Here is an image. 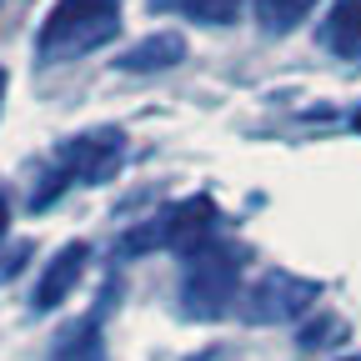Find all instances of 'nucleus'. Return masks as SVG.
I'll use <instances>...</instances> for the list:
<instances>
[{
	"label": "nucleus",
	"instance_id": "1",
	"mask_svg": "<svg viewBox=\"0 0 361 361\" xmlns=\"http://www.w3.org/2000/svg\"><path fill=\"white\" fill-rule=\"evenodd\" d=\"M121 35V0H56L35 30V61L61 66L101 51Z\"/></svg>",
	"mask_w": 361,
	"mask_h": 361
},
{
	"label": "nucleus",
	"instance_id": "2",
	"mask_svg": "<svg viewBox=\"0 0 361 361\" xmlns=\"http://www.w3.org/2000/svg\"><path fill=\"white\" fill-rule=\"evenodd\" d=\"M241 266L246 251L231 241H201L196 251H186V266H180V291L176 306L186 322H216L236 306V286H241Z\"/></svg>",
	"mask_w": 361,
	"mask_h": 361
},
{
	"label": "nucleus",
	"instance_id": "3",
	"mask_svg": "<svg viewBox=\"0 0 361 361\" xmlns=\"http://www.w3.org/2000/svg\"><path fill=\"white\" fill-rule=\"evenodd\" d=\"M211 231H216V201L211 196H186V201L161 206L146 221H135L116 241V256L135 261V256H151V251H196L201 241H211Z\"/></svg>",
	"mask_w": 361,
	"mask_h": 361
},
{
	"label": "nucleus",
	"instance_id": "4",
	"mask_svg": "<svg viewBox=\"0 0 361 361\" xmlns=\"http://www.w3.org/2000/svg\"><path fill=\"white\" fill-rule=\"evenodd\" d=\"M126 151H130V141L121 126H90V130L71 135V141H61L51 161L71 186H106V180L121 176Z\"/></svg>",
	"mask_w": 361,
	"mask_h": 361
},
{
	"label": "nucleus",
	"instance_id": "5",
	"mask_svg": "<svg viewBox=\"0 0 361 361\" xmlns=\"http://www.w3.org/2000/svg\"><path fill=\"white\" fill-rule=\"evenodd\" d=\"M322 296V281L311 276H296V271H266L256 286H246L241 296V316L251 326H281V322H296L306 316Z\"/></svg>",
	"mask_w": 361,
	"mask_h": 361
},
{
	"label": "nucleus",
	"instance_id": "6",
	"mask_svg": "<svg viewBox=\"0 0 361 361\" xmlns=\"http://www.w3.org/2000/svg\"><path fill=\"white\" fill-rule=\"evenodd\" d=\"M85 266H90V246L85 241H66L51 261L40 266V276L30 286V311H56L75 296L80 276H85Z\"/></svg>",
	"mask_w": 361,
	"mask_h": 361
},
{
	"label": "nucleus",
	"instance_id": "7",
	"mask_svg": "<svg viewBox=\"0 0 361 361\" xmlns=\"http://www.w3.org/2000/svg\"><path fill=\"white\" fill-rule=\"evenodd\" d=\"M186 61V35L180 30H151L146 40H135L130 51H121L116 71L126 75H161V71H176Z\"/></svg>",
	"mask_w": 361,
	"mask_h": 361
},
{
	"label": "nucleus",
	"instance_id": "8",
	"mask_svg": "<svg viewBox=\"0 0 361 361\" xmlns=\"http://www.w3.org/2000/svg\"><path fill=\"white\" fill-rule=\"evenodd\" d=\"M101 311H106V306H96L90 316H80V322H71V326H61L56 341H51V351H45V361H106Z\"/></svg>",
	"mask_w": 361,
	"mask_h": 361
},
{
	"label": "nucleus",
	"instance_id": "9",
	"mask_svg": "<svg viewBox=\"0 0 361 361\" xmlns=\"http://www.w3.org/2000/svg\"><path fill=\"white\" fill-rule=\"evenodd\" d=\"M316 40L336 61H361V0H336L326 20L316 25Z\"/></svg>",
	"mask_w": 361,
	"mask_h": 361
},
{
	"label": "nucleus",
	"instance_id": "10",
	"mask_svg": "<svg viewBox=\"0 0 361 361\" xmlns=\"http://www.w3.org/2000/svg\"><path fill=\"white\" fill-rule=\"evenodd\" d=\"M316 6H322V0H251L261 35H291Z\"/></svg>",
	"mask_w": 361,
	"mask_h": 361
},
{
	"label": "nucleus",
	"instance_id": "11",
	"mask_svg": "<svg viewBox=\"0 0 361 361\" xmlns=\"http://www.w3.org/2000/svg\"><path fill=\"white\" fill-rule=\"evenodd\" d=\"M316 326H322V331H301V346H306V351H311V346H326V341H341V336H346L341 316H322Z\"/></svg>",
	"mask_w": 361,
	"mask_h": 361
},
{
	"label": "nucleus",
	"instance_id": "12",
	"mask_svg": "<svg viewBox=\"0 0 361 361\" xmlns=\"http://www.w3.org/2000/svg\"><path fill=\"white\" fill-rule=\"evenodd\" d=\"M25 256H30V251H25V246H16V251H11L6 261H0V281H11V276H16V271L25 266Z\"/></svg>",
	"mask_w": 361,
	"mask_h": 361
},
{
	"label": "nucleus",
	"instance_id": "13",
	"mask_svg": "<svg viewBox=\"0 0 361 361\" xmlns=\"http://www.w3.org/2000/svg\"><path fill=\"white\" fill-rule=\"evenodd\" d=\"M6 231H11V191L0 186V241H6Z\"/></svg>",
	"mask_w": 361,
	"mask_h": 361
},
{
	"label": "nucleus",
	"instance_id": "14",
	"mask_svg": "<svg viewBox=\"0 0 361 361\" xmlns=\"http://www.w3.org/2000/svg\"><path fill=\"white\" fill-rule=\"evenodd\" d=\"M6 85H11V75H6V66H0V106H6Z\"/></svg>",
	"mask_w": 361,
	"mask_h": 361
},
{
	"label": "nucleus",
	"instance_id": "15",
	"mask_svg": "<svg viewBox=\"0 0 361 361\" xmlns=\"http://www.w3.org/2000/svg\"><path fill=\"white\" fill-rule=\"evenodd\" d=\"M351 130H361V101L351 106Z\"/></svg>",
	"mask_w": 361,
	"mask_h": 361
},
{
	"label": "nucleus",
	"instance_id": "16",
	"mask_svg": "<svg viewBox=\"0 0 361 361\" xmlns=\"http://www.w3.org/2000/svg\"><path fill=\"white\" fill-rule=\"evenodd\" d=\"M151 6H186V0H151Z\"/></svg>",
	"mask_w": 361,
	"mask_h": 361
},
{
	"label": "nucleus",
	"instance_id": "17",
	"mask_svg": "<svg viewBox=\"0 0 361 361\" xmlns=\"http://www.w3.org/2000/svg\"><path fill=\"white\" fill-rule=\"evenodd\" d=\"M341 361H361V356H341Z\"/></svg>",
	"mask_w": 361,
	"mask_h": 361
}]
</instances>
